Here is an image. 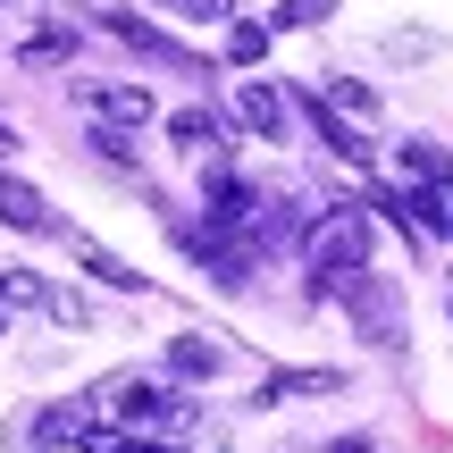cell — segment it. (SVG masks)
<instances>
[{
  "mask_svg": "<svg viewBox=\"0 0 453 453\" xmlns=\"http://www.w3.org/2000/svg\"><path fill=\"white\" fill-rule=\"evenodd\" d=\"M327 453H378V445H361V437H336V445H327Z\"/></svg>",
  "mask_w": 453,
  "mask_h": 453,
  "instance_id": "cell-16",
  "label": "cell"
},
{
  "mask_svg": "<svg viewBox=\"0 0 453 453\" xmlns=\"http://www.w3.org/2000/svg\"><path fill=\"white\" fill-rule=\"evenodd\" d=\"M84 110L118 118V127H151V84H84Z\"/></svg>",
  "mask_w": 453,
  "mask_h": 453,
  "instance_id": "cell-6",
  "label": "cell"
},
{
  "mask_svg": "<svg viewBox=\"0 0 453 453\" xmlns=\"http://www.w3.org/2000/svg\"><path fill=\"white\" fill-rule=\"evenodd\" d=\"M260 50H269V17H260V26H226V59L235 67H252Z\"/></svg>",
  "mask_w": 453,
  "mask_h": 453,
  "instance_id": "cell-12",
  "label": "cell"
},
{
  "mask_svg": "<svg viewBox=\"0 0 453 453\" xmlns=\"http://www.w3.org/2000/svg\"><path fill=\"white\" fill-rule=\"evenodd\" d=\"M336 17V0H277L269 9V34H294V26H327Z\"/></svg>",
  "mask_w": 453,
  "mask_h": 453,
  "instance_id": "cell-11",
  "label": "cell"
},
{
  "mask_svg": "<svg viewBox=\"0 0 453 453\" xmlns=\"http://www.w3.org/2000/svg\"><path fill=\"white\" fill-rule=\"evenodd\" d=\"M76 269H84V277H101L110 294H151V277H143V269H127V260H118L110 243H93V235H76Z\"/></svg>",
  "mask_w": 453,
  "mask_h": 453,
  "instance_id": "cell-5",
  "label": "cell"
},
{
  "mask_svg": "<svg viewBox=\"0 0 453 453\" xmlns=\"http://www.w3.org/2000/svg\"><path fill=\"white\" fill-rule=\"evenodd\" d=\"M327 110H344V118L370 127V118H378V93H370V84H353V76H327Z\"/></svg>",
  "mask_w": 453,
  "mask_h": 453,
  "instance_id": "cell-10",
  "label": "cell"
},
{
  "mask_svg": "<svg viewBox=\"0 0 453 453\" xmlns=\"http://www.w3.org/2000/svg\"><path fill=\"white\" fill-rule=\"evenodd\" d=\"M303 260H311L319 286L370 269V211H319V219H311V235H303Z\"/></svg>",
  "mask_w": 453,
  "mask_h": 453,
  "instance_id": "cell-2",
  "label": "cell"
},
{
  "mask_svg": "<svg viewBox=\"0 0 453 453\" xmlns=\"http://www.w3.org/2000/svg\"><path fill=\"white\" fill-rule=\"evenodd\" d=\"M226 370V344L219 336H177L168 344V378H219Z\"/></svg>",
  "mask_w": 453,
  "mask_h": 453,
  "instance_id": "cell-7",
  "label": "cell"
},
{
  "mask_svg": "<svg viewBox=\"0 0 453 453\" xmlns=\"http://www.w3.org/2000/svg\"><path fill=\"white\" fill-rule=\"evenodd\" d=\"M0 327H9V303H0Z\"/></svg>",
  "mask_w": 453,
  "mask_h": 453,
  "instance_id": "cell-18",
  "label": "cell"
},
{
  "mask_svg": "<svg viewBox=\"0 0 453 453\" xmlns=\"http://www.w3.org/2000/svg\"><path fill=\"white\" fill-rule=\"evenodd\" d=\"M50 319H59V327H84V319H93V311H84V294H67V286H50Z\"/></svg>",
  "mask_w": 453,
  "mask_h": 453,
  "instance_id": "cell-15",
  "label": "cell"
},
{
  "mask_svg": "<svg viewBox=\"0 0 453 453\" xmlns=\"http://www.w3.org/2000/svg\"><path fill=\"white\" fill-rule=\"evenodd\" d=\"M0 151H17V134H9V118H0Z\"/></svg>",
  "mask_w": 453,
  "mask_h": 453,
  "instance_id": "cell-17",
  "label": "cell"
},
{
  "mask_svg": "<svg viewBox=\"0 0 453 453\" xmlns=\"http://www.w3.org/2000/svg\"><path fill=\"white\" fill-rule=\"evenodd\" d=\"M67 50H76V42H67V34H34V42L17 50V59H26V67H59Z\"/></svg>",
  "mask_w": 453,
  "mask_h": 453,
  "instance_id": "cell-14",
  "label": "cell"
},
{
  "mask_svg": "<svg viewBox=\"0 0 453 453\" xmlns=\"http://www.w3.org/2000/svg\"><path fill=\"white\" fill-rule=\"evenodd\" d=\"M168 17H194V26H219L226 9H243V0H160Z\"/></svg>",
  "mask_w": 453,
  "mask_h": 453,
  "instance_id": "cell-13",
  "label": "cell"
},
{
  "mask_svg": "<svg viewBox=\"0 0 453 453\" xmlns=\"http://www.w3.org/2000/svg\"><path fill=\"white\" fill-rule=\"evenodd\" d=\"M0 226H17V235H50L59 219H50V202L34 194L26 177H9V168H0Z\"/></svg>",
  "mask_w": 453,
  "mask_h": 453,
  "instance_id": "cell-4",
  "label": "cell"
},
{
  "mask_svg": "<svg viewBox=\"0 0 453 453\" xmlns=\"http://www.w3.org/2000/svg\"><path fill=\"white\" fill-rule=\"evenodd\" d=\"M84 428H93V403H50L42 420H34V445H76Z\"/></svg>",
  "mask_w": 453,
  "mask_h": 453,
  "instance_id": "cell-9",
  "label": "cell"
},
{
  "mask_svg": "<svg viewBox=\"0 0 453 453\" xmlns=\"http://www.w3.org/2000/svg\"><path fill=\"white\" fill-rule=\"evenodd\" d=\"M93 411L143 437V428H177L185 420V395L160 387V378H143V370H127V378H101V387H93Z\"/></svg>",
  "mask_w": 453,
  "mask_h": 453,
  "instance_id": "cell-1",
  "label": "cell"
},
{
  "mask_svg": "<svg viewBox=\"0 0 453 453\" xmlns=\"http://www.w3.org/2000/svg\"><path fill=\"white\" fill-rule=\"evenodd\" d=\"M168 143L177 151H226V127H219V110H177L168 118Z\"/></svg>",
  "mask_w": 453,
  "mask_h": 453,
  "instance_id": "cell-8",
  "label": "cell"
},
{
  "mask_svg": "<svg viewBox=\"0 0 453 453\" xmlns=\"http://www.w3.org/2000/svg\"><path fill=\"white\" fill-rule=\"evenodd\" d=\"M235 118H243V127H252L260 134V143H286V134H294V101L286 93H277V84H243V93H235Z\"/></svg>",
  "mask_w": 453,
  "mask_h": 453,
  "instance_id": "cell-3",
  "label": "cell"
}]
</instances>
